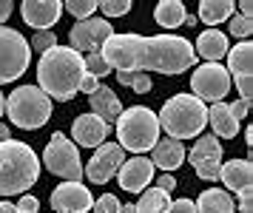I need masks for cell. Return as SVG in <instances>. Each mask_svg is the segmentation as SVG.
<instances>
[{
  "label": "cell",
  "instance_id": "5bb4252c",
  "mask_svg": "<svg viewBox=\"0 0 253 213\" xmlns=\"http://www.w3.org/2000/svg\"><path fill=\"white\" fill-rule=\"evenodd\" d=\"M51 208L54 213H85L94 208V196L80 182H63L51 193Z\"/></svg>",
  "mask_w": 253,
  "mask_h": 213
},
{
  "label": "cell",
  "instance_id": "4316f807",
  "mask_svg": "<svg viewBox=\"0 0 253 213\" xmlns=\"http://www.w3.org/2000/svg\"><path fill=\"white\" fill-rule=\"evenodd\" d=\"M117 80H120L123 85H128L134 94H148L151 85H154L145 71H117Z\"/></svg>",
  "mask_w": 253,
  "mask_h": 213
},
{
  "label": "cell",
  "instance_id": "7c38bea8",
  "mask_svg": "<svg viewBox=\"0 0 253 213\" xmlns=\"http://www.w3.org/2000/svg\"><path fill=\"white\" fill-rule=\"evenodd\" d=\"M228 74H230V83H236L242 100L251 102V94H253V45H251V40H239L233 48H228Z\"/></svg>",
  "mask_w": 253,
  "mask_h": 213
},
{
  "label": "cell",
  "instance_id": "bcb514c9",
  "mask_svg": "<svg viewBox=\"0 0 253 213\" xmlns=\"http://www.w3.org/2000/svg\"><path fill=\"white\" fill-rule=\"evenodd\" d=\"M120 213H137V208H134V205H123V208H120Z\"/></svg>",
  "mask_w": 253,
  "mask_h": 213
},
{
  "label": "cell",
  "instance_id": "ffe728a7",
  "mask_svg": "<svg viewBox=\"0 0 253 213\" xmlns=\"http://www.w3.org/2000/svg\"><path fill=\"white\" fill-rule=\"evenodd\" d=\"M219 179L225 182L230 191H236V193H239L242 188H251V185H253V165H251V159H233V162H222Z\"/></svg>",
  "mask_w": 253,
  "mask_h": 213
},
{
  "label": "cell",
  "instance_id": "4fadbf2b",
  "mask_svg": "<svg viewBox=\"0 0 253 213\" xmlns=\"http://www.w3.org/2000/svg\"><path fill=\"white\" fill-rule=\"evenodd\" d=\"M123 162H126L123 148L117 145V142H103L94 151V157L88 159V165L83 168V176H88V182H94V185H105L120 170Z\"/></svg>",
  "mask_w": 253,
  "mask_h": 213
},
{
  "label": "cell",
  "instance_id": "1f68e13d",
  "mask_svg": "<svg viewBox=\"0 0 253 213\" xmlns=\"http://www.w3.org/2000/svg\"><path fill=\"white\" fill-rule=\"evenodd\" d=\"M54 45H60L57 43V34H54V32H37L35 40L29 43V48H35V51H43V54H46L48 48H54Z\"/></svg>",
  "mask_w": 253,
  "mask_h": 213
},
{
  "label": "cell",
  "instance_id": "f1b7e54d",
  "mask_svg": "<svg viewBox=\"0 0 253 213\" xmlns=\"http://www.w3.org/2000/svg\"><path fill=\"white\" fill-rule=\"evenodd\" d=\"M83 63H85V74H91V77H97V80L105 77V74L111 71L100 51H94V54H85V57H83Z\"/></svg>",
  "mask_w": 253,
  "mask_h": 213
},
{
  "label": "cell",
  "instance_id": "e575fe53",
  "mask_svg": "<svg viewBox=\"0 0 253 213\" xmlns=\"http://www.w3.org/2000/svg\"><path fill=\"white\" fill-rule=\"evenodd\" d=\"M168 213H196V205L191 199H176V202H171Z\"/></svg>",
  "mask_w": 253,
  "mask_h": 213
},
{
  "label": "cell",
  "instance_id": "484cf974",
  "mask_svg": "<svg viewBox=\"0 0 253 213\" xmlns=\"http://www.w3.org/2000/svg\"><path fill=\"white\" fill-rule=\"evenodd\" d=\"M134 208H137V213H168L171 193L160 191V188H148V191H142V196Z\"/></svg>",
  "mask_w": 253,
  "mask_h": 213
},
{
  "label": "cell",
  "instance_id": "d6986e66",
  "mask_svg": "<svg viewBox=\"0 0 253 213\" xmlns=\"http://www.w3.org/2000/svg\"><path fill=\"white\" fill-rule=\"evenodd\" d=\"M88 102H91L94 114H97L105 125L117 123L120 114H123V102H120V97H117L111 88H105V85L103 88H97V91H91V94H88Z\"/></svg>",
  "mask_w": 253,
  "mask_h": 213
},
{
  "label": "cell",
  "instance_id": "7402d4cb",
  "mask_svg": "<svg viewBox=\"0 0 253 213\" xmlns=\"http://www.w3.org/2000/svg\"><path fill=\"white\" fill-rule=\"evenodd\" d=\"M208 123L213 128V136H225V139H233L239 134V120L230 114V105L225 102H216L208 108Z\"/></svg>",
  "mask_w": 253,
  "mask_h": 213
},
{
  "label": "cell",
  "instance_id": "74e56055",
  "mask_svg": "<svg viewBox=\"0 0 253 213\" xmlns=\"http://www.w3.org/2000/svg\"><path fill=\"white\" fill-rule=\"evenodd\" d=\"M97 88H100V80L91 77V74H83V80H80V91L91 94V91H97Z\"/></svg>",
  "mask_w": 253,
  "mask_h": 213
},
{
  "label": "cell",
  "instance_id": "f546056e",
  "mask_svg": "<svg viewBox=\"0 0 253 213\" xmlns=\"http://www.w3.org/2000/svg\"><path fill=\"white\" fill-rule=\"evenodd\" d=\"M97 9H103V17H123L131 11V3L128 0H105V3H97Z\"/></svg>",
  "mask_w": 253,
  "mask_h": 213
},
{
  "label": "cell",
  "instance_id": "d590c367",
  "mask_svg": "<svg viewBox=\"0 0 253 213\" xmlns=\"http://www.w3.org/2000/svg\"><path fill=\"white\" fill-rule=\"evenodd\" d=\"M17 208L26 213H40V202H37L35 196H29V193H23V199L17 202Z\"/></svg>",
  "mask_w": 253,
  "mask_h": 213
},
{
  "label": "cell",
  "instance_id": "cb8c5ba5",
  "mask_svg": "<svg viewBox=\"0 0 253 213\" xmlns=\"http://www.w3.org/2000/svg\"><path fill=\"white\" fill-rule=\"evenodd\" d=\"M196 213H233V199L219 188H208L196 199Z\"/></svg>",
  "mask_w": 253,
  "mask_h": 213
},
{
  "label": "cell",
  "instance_id": "9c48e42d",
  "mask_svg": "<svg viewBox=\"0 0 253 213\" xmlns=\"http://www.w3.org/2000/svg\"><path fill=\"white\" fill-rule=\"evenodd\" d=\"M191 88L199 102H222L225 94L230 91V74L228 68H222L219 63H205V66L194 68L191 77Z\"/></svg>",
  "mask_w": 253,
  "mask_h": 213
},
{
  "label": "cell",
  "instance_id": "ab89813d",
  "mask_svg": "<svg viewBox=\"0 0 253 213\" xmlns=\"http://www.w3.org/2000/svg\"><path fill=\"white\" fill-rule=\"evenodd\" d=\"M12 17V3L9 0H0V23H6Z\"/></svg>",
  "mask_w": 253,
  "mask_h": 213
},
{
  "label": "cell",
  "instance_id": "6da1fadb",
  "mask_svg": "<svg viewBox=\"0 0 253 213\" xmlns=\"http://www.w3.org/2000/svg\"><path fill=\"white\" fill-rule=\"evenodd\" d=\"M103 60L114 71H160L179 74L196 63V51L191 40L176 34L142 37V34H111L100 48Z\"/></svg>",
  "mask_w": 253,
  "mask_h": 213
},
{
  "label": "cell",
  "instance_id": "7dc6e473",
  "mask_svg": "<svg viewBox=\"0 0 253 213\" xmlns=\"http://www.w3.org/2000/svg\"><path fill=\"white\" fill-rule=\"evenodd\" d=\"M3 111H6V97H3V91H0V117H3Z\"/></svg>",
  "mask_w": 253,
  "mask_h": 213
},
{
  "label": "cell",
  "instance_id": "2e32d148",
  "mask_svg": "<svg viewBox=\"0 0 253 213\" xmlns=\"http://www.w3.org/2000/svg\"><path fill=\"white\" fill-rule=\"evenodd\" d=\"M117 179H120V188H123V191L142 193L145 185L154 179V165H151V159H145V157H131L120 165Z\"/></svg>",
  "mask_w": 253,
  "mask_h": 213
},
{
  "label": "cell",
  "instance_id": "9a60e30c",
  "mask_svg": "<svg viewBox=\"0 0 253 213\" xmlns=\"http://www.w3.org/2000/svg\"><path fill=\"white\" fill-rule=\"evenodd\" d=\"M26 26H32L37 32H51V26L60 20L63 14V3L60 0H26L20 6Z\"/></svg>",
  "mask_w": 253,
  "mask_h": 213
},
{
  "label": "cell",
  "instance_id": "e0dca14e",
  "mask_svg": "<svg viewBox=\"0 0 253 213\" xmlns=\"http://www.w3.org/2000/svg\"><path fill=\"white\" fill-rule=\"evenodd\" d=\"M108 128L111 125H105L97 114H80L71 123V139L80 148H100L108 136Z\"/></svg>",
  "mask_w": 253,
  "mask_h": 213
},
{
  "label": "cell",
  "instance_id": "b9f144b4",
  "mask_svg": "<svg viewBox=\"0 0 253 213\" xmlns=\"http://www.w3.org/2000/svg\"><path fill=\"white\" fill-rule=\"evenodd\" d=\"M251 11H253V3H251V0H242V3H239V14H242V17H251Z\"/></svg>",
  "mask_w": 253,
  "mask_h": 213
},
{
  "label": "cell",
  "instance_id": "8d00e7d4",
  "mask_svg": "<svg viewBox=\"0 0 253 213\" xmlns=\"http://www.w3.org/2000/svg\"><path fill=\"white\" fill-rule=\"evenodd\" d=\"M248 111H251V102H248V100H236L233 105H230V114H233L236 120H242V117H248Z\"/></svg>",
  "mask_w": 253,
  "mask_h": 213
},
{
  "label": "cell",
  "instance_id": "52a82bcc",
  "mask_svg": "<svg viewBox=\"0 0 253 213\" xmlns=\"http://www.w3.org/2000/svg\"><path fill=\"white\" fill-rule=\"evenodd\" d=\"M32 63V48L20 32L0 26V85L20 80Z\"/></svg>",
  "mask_w": 253,
  "mask_h": 213
},
{
  "label": "cell",
  "instance_id": "4dcf8cb0",
  "mask_svg": "<svg viewBox=\"0 0 253 213\" xmlns=\"http://www.w3.org/2000/svg\"><path fill=\"white\" fill-rule=\"evenodd\" d=\"M230 34L239 37V40H248L253 34V20L251 17H242V14H233L230 17Z\"/></svg>",
  "mask_w": 253,
  "mask_h": 213
},
{
  "label": "cell",
  "instance_id": "ba28073f",
  "mask_svg": "<svg viewBox=\"0 0 253 213\" xmlns=\"http://www.w3.org/2000/svg\"><path fill=\"white\" fill-rule=\"evenodd\" d=\"M43 162L54 176H63L66 182H80L83 179V162L80 151L66 134H51L46 151H43Z\"/></svg>",
  "mask_w": 253,
  "mask_h": 213
},
{
  "label": "cell",
  "instance_id": "836d02e7",
  "mask_svg": "<svg viewBox=\"0 0 253 213\" xmlns=\"http://www.w3.org/2000/svg\"><path fill=\"white\" fill-rule=\"evenodd\" d=\"M239 208H242V213H251L253 211V185L239 191Z\"/></svg>",
  "mask_w": 253,
  "mask_h": 213
},
{
  "label": "cell",
  "instance_id": "ac0fdd59",
  "mask_svg": "<svg viewBox=\"0 0 253 213\" xmlns=\"http://www.w3.org/2000/svg\"><path fill=\"white\" fill-rule=\"evenodd\" d=\"M151 165H160L162 170H176L185 162V145L179 139H160L157 145L151 148Z\"/></svg>",
  "mask_w": 253,
  "mask_h": 213
},
{
  "label": "cell",
  "instance_id": "7bdbcfd3",
  "mask_svg": "<svg viewBox=\"0 0 253 213\" xmlns=\"http://www.w3.org/2000/svg\"><path fill=\"white\" fill-rule=\"evenodd\" d=\"M6 139H12V134H9V128L0 123V142H6Z\"/></svg>",
  "mask_w": 253,
  "mask_h": 213
},
{
  "label": "cell",
  "instance_id": "d4e9b609",
  "mask_svg": "<svg viewBox=\"0 0 253 213\" xmlns=\"http://www.w3.org/2000/svg\"><path fill=\"white\" fill-rule=\"evenodd\" d=\"M185 17H188V11L179 0H162L154 9V20L160 23L162 29H176V26L185 23Z\"/></svg>",
  "mask_w": 253,
  "mask_h": 213
},
{
  "label": "cell",
  "instance_id": "603a6c76",
  "mask_svg": "<svg viewBox=\"0 0 253 213\" xmlns=\"http://www.w3.org/2000/svg\"><path fill=\"white\" fill-rule=\"evenodd\" d=\"M233 9H236V3H230V0H202L196 20H202L205 26H219L233 17Z\"/></svg>",
  "mask_w": 253,
  "mask_h": 213
},
{
  "label": "cell",
  "instance_id": "44dd1931",
  "mask_svg": "<svg viewBox=\"0 0 253 213\" xmlns=\"http://www.w3.org/2000/svg\"><path fill=\"white\" fill-rule=\"evenodd\" d=\"M228 37L219 32V29H208V32L199 34V40H196V54L199 57H205L208 63H219L222 57L228 54Z\"/></svg>",
  "mask_w": 253,
  "mask_h": 213
},
{
  "label": "cell",
  "instance_id": "83f0119b",
  "mask_svg": "<svg viewBox=\"0 0 253 213\" xmlns=\"http://www.w3.org/2000/svg\"><path fill=\"white\" fill-rule=\"evenodd\" d=\"M63 9L69 14H74L77 20H88L97 11V0H69V3H63Z\"/></svg>",
  "mask_w": 253,
  "mask_h": 213
},
{
  "label": "cell",
  "instance_id": "f6af8a7d",
  "mask_svg": "<svg viewBox=\"0 0 253 213\" xmlns=\"http://www.w3.org/2000/svg\"><path fill=\"white\" fill-rule=\"evenodd\" d=\"M245 142H248V145H253V128H248V131H245Z\"/></svg>",
  "mask_w": 253,
  "mask_h": 213
},
{
  "label": "cell",
  "instance_id": "8992f818",
  "mask_svg": "<svg viewBox=\"0 0 253 213\" xmlns=\"http://www.w3.org/2000/svg\"><path fill=\"white\" fill-rule=\"evenodd\" d=\"M6 114H9L12 125L23 128V131H37L51 120V100L37 85H20L9 94Z\"/></svg>",
  "mask_w": 253,
  "mask_h": 213
},
{
  "label": "cell",
  "instance_id": "30bf717a",
  "mask_svg": "<svg viewBox=\"0 0 253 213\" xmlns=\"http://www.w3.org/2000/svg\"><path fill=\"white\" fill-rule=\"evenodd\" d=\"M188 159H191L194 173L199 179H205V182L219 179V170H222V142L213 134H202L194 142Z\"/></svg>",
  "mask_w": 253,
  "mask_h": 213
},
{
  "label": "cell",
  "instance_id": "ee69618b",
  "mask_svg": "<svg viewBox=\"0 0 253 213\" xmlns=\"http://www.w3.org/2000/svg\"><path fill=\"white\" fill-rule=\"evenodd\" d=\"M196 23H199V20H196V14H188V17H185V23H182V26H196Z\"/></svg>",
  "mask_w": 253,
  "mask_h": 213
},
{
  "label": "cell",
  "instance_id": "8fae6325",
  "mask_svg": "<svg viewBox=\"0 0 253 213\" xmlns=\"http://www.w3.org/2000/svg\"><path fill=\"white\" fill-rule=\"evenodd\" d=\"M114 34V26L105 20V17H88V20H77L74 26H71V48L77 51V54H83V51H88V54H94V51H100L105 45V40Z\"/></svg>",
  "mask_w": 253,
  "mask_h": 213
},
{
  "label": "cell",
  "instance_id": "5b68a950",
  "mask_svg": "<svg viewBox=\"0 0 253 213\" xmlns=\"http://www.w3.org/2000/svg\"><path fill=\"white\" fill-rule=\"evenodd\" d=\"M117 145L123 151L145 154L160 142V120L145 105H131L117 120Z\"/></svg>",
  "mask_w": 253,
  "mask_h": 213
},
{
  "label": "cell",
  "instance_id": "d6a6232c",
  "mask_svg": "<svg viewBox=\"0 0 253 213\" xmlns=\"http://www.w3.org/2000/svg\"><path fill=\"white\" fill-rule=\"evenodd\" d=\"M120 208H123V205H120V199H117L114 193H103L100 199H94L91 211L94 213H120Z\"/></svg>",
  "mask_w": 253,
  "mask_h": 213
},
{
  "label": "cell",
  "instance_id": "3957f363",
  "mask_svg": "<svg viewBox=\"0 0 253 213\" xmlns=\"http://www.w3.org/2000/svg\"><path fill=\"white\" fill-rule=\"evenodd\" d=\"M40 176V159L35 148L20 139L0 142V196L26 193Z\"/></svg>",
  "mask_w": 253,
  "mask_h": 213
},
{
  "label": "cell",
  "instance_id": "60d3db41",
  "mask_svg": "<svg viewBox=\"0 0 253 213\" xmlns=\"http://www.w3.org/2000/svg\"><path fill=\"white\" fill-rule=\"evenodd\" d=\"M0 213H26V211H20V208L12 205V202H0Z\"/></svg>",
  "mask_w": 253,
  "mask_h": 213
},
{
  "label": "cell",
  "instance_id": "7a4b0ae2",
  "mask_svg": "<svg viewBox=\"0 0 253 213\" xmlns=\"http://www.w3.org/2000/svg\"><path fill=\"white\" fill-rule=\"evenodd\" d=\"M85 74L83 54H77L71 45H54L37 63V88L46 94L48 100L69 102L80 91V80Z\"/></svg>",
  "mask_w": 253,
  "mask_h": 213
},
{
  "label": "cell",
  "instance_id": "f35d334b",
  "mask_svg": "<svg viewBox=\"0 0 253 213\" xmlns=\"http://www.w3.org/2000/svg\"><path fill=\"white\" fill-rule=\"evenodd\" d=\"M157 188H160V191H165V193H171L173 188H176V179H173L171 173H165V176H160V182H157Z\"/></svg>",
  "mask_w": 253,
  "mask_h": 213
},
{
  "label": "cell",
  "instance_id": "277c9868",
  "mask_svg": "<svg viewBox=\"0 0 253 213\" xmlns=\"http://www.w3.org/2000/svg\"><path fill=\"white\" fill-rule=\"evenodd\" d=\"M157 120H160V128H165L171 139L182 142V139H194V136L202 134V128L208 125V108L194 94H176L162 105Z\"/></svg>",
  "mask_w": 253,
  "mask_h": 213
}]
</instances>
